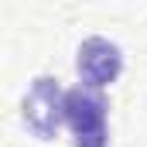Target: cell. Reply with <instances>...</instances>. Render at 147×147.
I'll use <instances>...</instances> for the list:
<instances>
[{
    "label": "cell",
    "mask_w": 147,
    "mask_h": 147,
    "mask_svg": "<svg viewBox=\"0 0 147 147\" xmlns=\"http://www.w3.org/2000/svg\"><path fill=\"white\" fill-rule=\"evenodd\" d=\"M75 69L82 86H92V89H103L116 82V75L123 72V51L106 41V38H86L79 45V55H75Z\"/></svg>",
    "instance_id": "3"
},
{
    "label": "cell",
    "mask_w": 147,
    "mask_h": 147,
    "mask_svg": "<svg viewBox=\"0 0 147 147\" xmlns=\"http://www.w3.org/2000/svg\"><path fill=\"white\" fill-rule=\"evenodd\" d=\"M62 89L51 75H38L21 103V120L38 140H51L62 127Z\"/></svg>",
    "instance_id": "2"
},
{
    "label": "cell",
    "mask_w": 147,
    "mask_h": 147,
    "mask_svg": "<svg viewBox=\"0 0 147 147\" xmlns=\"http://www.w3.org/2000/svg\"><path fill=\"white\" fill-rule=\"evenodd\" d=\"M106 99L92 86H75L62 96V123H69L75 134V147H106Z\"/></svg>",
    "instance_id": "1"
}]
</instances>
